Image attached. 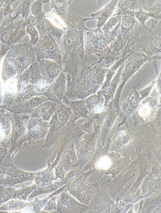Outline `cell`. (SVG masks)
Returning a JSON list of instances; mask_svg holds the SVG:
<instances>
[{
    "label": "cell",
    "instance_id": "5b68a950",
    "mask_svg": "<svg viewBox=\"0 0 161 213\" xmlns=\"http://www.w3.org/2000/svg\"><path fill=\"white\" fill-rule=\"evenodd\" d=\"M37 61L41 59L53 61L62 66V53L56 39L51 35L39 38L33 47Z\"/></svg>",
    "mask_w": 161,
    "mask_h": 213
},
{
    "label": "cell",
    "instance_id": "4dcf8cb0",
    "mask_svg": "<svg viewBox=\"0 0 161 213\" xmlns=\"http://www.w3.org/2000/svg\"><path fill=\"white\" fill-rule=\"evenodd\" d=\"M82 171H83L81 170V168L79 167L73 169L67 173L61 181L56 183L59 188L63 185L68 184L73 180L77 175Z\"/></svg>",
    "mask_w": 161,
    "mask_h": 213
},
{
    "label": "cell",
    "instance_id": "83f0119b",
    "mask_svg": "<svg viewBox=\"0 0 161 213\" xmlns=\"http://www.w3.org/2000/svg\"><path fill=\"white\" fill-rule=\"evenodd\" d=\"M135 22V19L133 16L132 11H129L121 19L120 26L123 34L128 32L132 27Z\"/></svg>",
    "mask_w": 161,
    "mask_h": 213
},
{
    "label": "cell",
    "instance_id": "8fae6325",
    "mask_svg": "<svg viewBox=\"0 0 161 213\" xmlns=\"http://www.w3.org/2000/svg\"><path fill=\"white\" fill-rule=\"evenodd\" d=\"M73 0H52L47 1L46 4L51 11L60 18L68 26L70 22L71 14L69 7Z\"/></svg>",
    "mask_w": 161,
    "mask_h": 213
},
{
    "label": "cell",
    "instance_id": "d4e9b609",
    "mask_svg": "<svg viewBox=\"0 0 161 213\" xmlns=\"http://www.w3.org/2000/svg\"><path fill=\"white\" fill-rule=\"evenodd\" d=\"M120 16L118 14L110 18L103 26L101 30L105 36L113 35L116 34L118 26L120 23Z\"/></svg>",
    "mask_w": 161,
    "mask_h": 213
},
{
    "label": "cell",
    "instance_id": "ffe728a7",
    "mask_svg": "<svg viewBox=\"0 0 161 213\" xmlns=\"http://www.w3.org/2000/svg\"><path fill=\"white\" fill-rule=\"evenodd\" d=\"M42 118H33L29 128V134L31 138L34 140H40L47 132V125Z\"/></svg>",
    "mask_w": 161,
    "mask_h": 213
},
{
    "label": "cell",
    "instance_id": "7c38bea8",
    "mask_svg": "<svg viewBox=\"0 0 161 213\" xmlns=\"http://www.w3.org/2000/svg\"><path fill=\"white\" fill-rule=\"evenodd\" d=\"M37 61L41 75L50 83L57 78L62 71V66L53 61L41 59Z\"/></svg>",
    "mask_w": 161,
    "mask_h": 213
},
{
    "label": "cell",
    "instance_id": "8992f818",
    "mask_svg": "<svg viewBox=\"0 0 161 213\" xmlns=\"http://www.w3.org/2000/svg\"><path fill=\"white\" fill-rule=\"evenodd\" d=\"M38 173L23 171L14 165L1 167L0 171V185L7 187H14L18 184L34 181Z\"/></svg>",
    "mask_w": 161,
    "mask_h": 213
},
{
    "label": "cell",
    "instance_id": "603a6c76",
    "mask_svg": "<svg viewBox=\"0 0 161 213\" xmlns=\"http://www.w3.org/2000/svg\"><path fill=\"white\" fill-rule=\"evenodd\" d=\"M29 202L18 199H10L0 206V213H16L22 210L28 204Z\"/></svg>",
    "mask_w": 161,
    "mask_h": 213
},
{
    "label": "cell",
    "instance_id": "277c9868",
    "mask_svg": "<svg viewBox=\"0 0 161 213\" xmlns=\"http://www.w3.org/2000/svg\"><path fill=\"white\" fill-rule=\"evenodd\" d=\"M26 23L24 19L9 25L0 27V45L1 52L9 50L14 46L21 43L23 38L27 34Z\"/></svg>",
    "mask_w": 161,
    "mask_h": 213
},
{
    "label": "cell",
    "instance_id": "74e56055",
    "mask_svg": "<svg viewBox=\"0 0 161 213\" xmlns=\"http://www.w3.org/2000/svg\"><path fill=\"white\" fill-rule=\"evenodd\" d=\"M156 89L159 94H160L161 90V75H159L156 82Z\"/></svg>",
    "mask_w": 161,
    "mask_h": 213
},
{
    "label": "cell",
    "instance_id": "d6986e66",
    "mask_svg": "<svg viewBox=\"0 0 161 213\" xmlns=\"http://www.w3.org/2000/svg\"><path fill=\"white\" fill-rule=\"evenodd\" d=\"M86 108L89 112L98 113L104 111L106 106L103 104V98L101 91H97L84 99Z\"/></svg>",
    "mask_w": 161,
    "mask_h": 213
},
{
    "label": "cell",
    "instance_id": "2e32d148",
    "mask_svg": "<svg viewBox=\"0 0 161 213\" xmlns=\"http://www.w3.org/2000/svg\"><path fill=\"white\" fill-rule=\"evenodd\" d=\"M58 105L54 101L48 100L32 110V117L33 118H42L44 121L48 120L56 111Z\"/></svg>",
    "mask_w": 161,
    "mask_h": 213
},
{
    "label": "cell",
    "instance_id": "e575fe53",
    "mask_svg": "<svg viewBox=\"0 0 161 213\" xmlns=\"http://www.w3.org/2000/svg\"><path fill=\"white\" fill-rule=\"evenodd\" d=\"M111 164V161L109 157L108 156H104L98 160L96 166L98 169H105L108 168Z\"/></svg>",
    "mask_w": 161,
    "mask_h": 213
},
{
    "label": "cell",
    "instance_id": "3957f363",
    "mask_svg": "<svg viewBox=\"0 0 161 213\" xmlns=\"http://www.w3.org/2000/svg\"><path fill=\"white\" fill-rule=\"evenodd\" d=\"M37 61L33 46L29 43L16 45L7 52L3 59L2 71L12 76L27 69Z\"/></svg>",
    "mask_w": 161,
    "mask_h": 213
},
{
    "label": "cell",
    "instance_id": "9a60e30c",
    "mask_svg": "<svg viewBox=\"0 0 161 213\" xmlns=\"http://www.w3.org/2000/svg\"><path fill=\"white\" fill-rule=\"evenodd\" d=\"M158 106V99L155 97H149L143 101L139 108L138 113L140 118L147 121L151 119Z\"/></svg>",
    "mask_w": 161,
    "mask_h": 213
},
{
    "label": "cell",
    "instance_id": "7a4b0ae2",
    "mask_svg": "<svg viewBox=\"0 0 161 213\" xmlns=\"http://www.w3.org/2000/svg\"><path fill=\"white\" fill-rule=\"evenodd\" d=\"M109 69L93 65L74 75L66 74L65 98L69 100H82L95 94L102 85Z\"/></svg>",
    "mask_w": 161,
    "mask_h": 213
},
{
    "label": "cell",
    "instance_id": "f546056e",
    "mask_svg": "<svg viewBox=\"0 0 161 213\" xmlns=\"http://www.w3.org/2000/svg\"><path fill=\"white\" fill-rule=\"evenodd\" d=\"M26 25V31L30 37V40L28 42L33 47L37 43L39 39L38 32L36 28L31 24L27 23L25 21Z\"/></svg>",
    "mask_w": 161,
    "mask_h": 213
},
{
    "label": "cell",
    "instance_id": "f35d334b",
    "mask_svg": "<svg viewBox=\"0 0 161 213\" xmlns=\"http://www.w3.org/2000/svg\"><path fill=\"white\" fill-rule=\"evenodd\" d=\"M2 1V0H0V3Z\"/></svg>",
    "mask_w": 161,
    "mask_h": 213
},
{
    "label": "cell",
    "instance_id": "836d02e7",
    "mask_svg": "<svg viewBox=\"0 0 161 213\" xmlns=\"http://www.w3.org/2000/svg\"><path fill=\"white\" fill-rule=\"evenodd\" d=\"M57 207V196L51 198L43 208L42 212H56Z\"/></svg>",
    "mask_w": 161,
    "mask_h": 213
},
{
    "label": "cell",
    "instance_id": "7402d4cb",
    "mask_svg": "<svg viewBox=\"0 0 161 213\" xmlns=\"http://www.w3.org/2000/svg\"><path fill=\"white\" fill-rule=\"evenodd\" d=\"M57 178L54 177L53 169L49 166L45 169L38 172L34 181L37 186H42L53 184V181Z\"/></svg>",
    "mask_w": 161,
    "mask_h": 213
},
{
    "label": "cell",
    "instance_id": "6da1fadb",
    "mask_svg": "<svg viewBox=\"0 0 161 213\" xmlns=\"http://www.w3.org/2000/svg\"><path fill=\"white\" fill-rule=\"evenodd\" d=\"M86 22L85 18L72 14L70 23L58 43L62 53V71L67 75H74L91 65V57L85 54L84 49Z\"/></svg>",
    "mask_w": 161,
    "mask_h": 213
},
{
    "label": "cell",
    "instance_id": "ba28073f",
    "mask_svg": "<svg viewBox=\"0 0 161 213\" xmlns=\"http://www.w3.org/2000/svg\"><path fill=\"white\" fill-rule=\"evenodd\" d=\"M90 209L78 201L68 191L60 193L57 199V213H83Z\"/></svg>",
    "mask_w": 161,
    "mask_h": 213
},
{
    "label": "cell",
    "instance_id": "f1b7e54d",
    "mask_svg": "<svg viewBox=\"0 0 161 213\" xmlns=\"http://www.w3.org/2000/svg\"><path fill=\"white\" fill-rule=\"evenodd\" d=\"M133 16L137 18L141 25L142 26L145 25L146 20L150 17L160 19V15H158L156 13L147 12L140 9L138 11H133Z\"/></svg>",
    "mask_w": 161,
    "mask_h": 213
},
{
    "label": "cell",
    "instance_id": "1f68e13d",
    "mask_svg": "<svg viewBox=\"0 0 161 213\" xmlns=\"http://www.w3.org/2000/svg\"><path fill=\"white\" fill-rule=\"evenodd\" d=\"M46 17L56 26L65 30L67 28L64 22L51 11L45 13Z\"/></svg>",
    "mask_w": 161,
    "mask_h": 213
},
{
    "label": "cell",
    "instance_id": "4fadbf2b",
    "mask_svg": "<svg viewBox=\"0 0 161 213\" xmlns=\"http://www.w3.org/2000/svg\"><path fill=\"white\" fill-rule=\"evenodd\" d=\"M150 59V57L143 54H136L130 57L125 65V69L123 74V86L132 74L137 71L146 62Z\"/></svg>",
    "mask_w": 161,
    "mask_h": 213
},
{
    "label": "cell",
    "instance_id": "e0dca14e",
    "mask_svg": "<svg viewBox=\"0 0 161 213\" xmlns=\"http://www.w3.org/2000/svg\"><path fill=\"white\" fill-rule=\"evenodd\" d=\"M62 102L70 109L72 113V118L77 119L80 118L88 117L89 112L86 106L84 99L69 100L65 97Z\"/></svg>",
    "mask_w": 161,
    "mask_h": 213
},
{
    "label": "cell",
    "instance_id": "9c48e42d",
    "mask_svg": "<svg viewBox=\"0 0 161 213\" xmlns=\"http://www.w3.org/2000/svg\"><path fill=\"white\" fill-rule=\"evenodd\" d=\"M67 76L62 71L49 85L43 95L49 100L58 104H61L65 97L66 90Z\"/></svg>",
    "mask_w": 161,
    "mask_h": 213
},
{
    "label": "cell",
    "instance_id": "52a82bcc",
    "mask_svg": "<svg viewBox=\"0 0 161 213\" xmlns=\"http://www.w3.org/2000/svg\"><path fill=\"white\" fill-rule=\"evenodd\" d=\"M86 178L84 173H79L73 180L67 184L65 190L84 205L87 204L91 198L90 188L84 184Z\"/></svg>",
    "mask_w": 161,
    "mask_h": 213
},
{
    "label": "cell",
    "instance_id": "ac0fdd59",
    "mask_svg": "<svg viewBox=\"0 0 161 213\" xmlns=\"http://www.w3.org/2000/svg\"><path fill=\"white\" fill-rule=\"evenodd\" d=\"M16 0H2L0 3V27L7 26L16 19L18 15L13 16L15 9L11 7Z\"/></svg>",
    "mask_w": 161,
    "mask_h": 213
},
{
    "label": "cell",
    "instance_id": "d6a6232c",
    "mask_svg": "<svg viewBox=\"0 0 161 213\" xmlns=\"http://www.w3.org/2000/svg\"><path fill=\"white\" fill-rule=\"evenodd\" d=\"M147 49L152 54H157L161 52V38L156 37L150 40Z\"/></svg>",
    "mask_w": 161,
    "mask_h": 213
},
{
    "label": "cell",
    "instance_id": "4316f807",
    "mask_svg": "<svg viewBox=\"0 0 161 213\" xmlns=\"http://www.w3.org/2000/svg\"><path fill=\"white\" fill-rule=\"evenodd\" d=\"M59 187L56 183L47 186H38L28 196V199H30L34 197L53 192Z\"/></svg>",
    "mask_w": 161,
    "mask_h": 213
},
{
    "label": "cell",
    "instance_id": "44dd1931",
    "mask_svg": "<svg viewBox=\"0 0 161 213\" xmlns=\"http://www.w3.org/2000/svg\"><path fill=\"white\" fill-rule=\"evenodd\" d=\"M140 100V93L134 89L122 105L123 113L126 116L133 113L138 106Z\"/></svg>",
    "mask_w": 161,
    "mask_h": 213
},
{
    "label": "cell",
    "instance_id": "484cf974",
    "mask_svg": "<svg viewBox=\"0 0 161 213\" xmlns=\"http://www.w3.org/2000/svg\"><path fill=\"white\" fill-rule=\"evenodd\" d=\"M34 1L30 0L18 1L17 5L15 8H14L15 15L21 14V18L26 20L31 13V5Z\"/></svg>",
    "mask_w": 161,
    "mask_h": 213
},
{
    "label": "cell",
    "instance_id": "d590c367",
    "mask_svg": "<svg viewBox=\"0 0 161 213\" xmlns=\"http://www.w3.org/2000/svg\"><path fill=\"white\" fill-rule=\"evenodd\" d=\"M148 187V190L151 193L159 194L161 191L160 180L158 179L153 181Z\"/></svg>",
    "mask_w": 161,
    "mask_h": 213
},
{
    "label": "cell",
    "instance_id": "30bf717a",
    "mask_svg": "<svg viewBox=\"0 0 161 213\" xmlns=\"http://www.w3.org/2000/svg\"><path fill=\"white\" fill-rule=\"evenodd\" d=\"M21 184V187L18 188L0 185V206L13 199L26 201L29 195L37 187L35 184L30 186Z\"/></svg>",
    "mask_w": 161,
    "mask_h": 213
},
{
    "label": "cell",
    "instance_id": "5bb4252c",
    "mask_svg": "<svg viewBox=\"0 0 161 213\" xmlns=\"http://www.w3.org/2000/svg\"><path fill=\"white\" fill-rule=\"evenodd\" d=\"M118 2V0H112L110 1L101 9L92 14L90 15L91 18H85V20L86 21L92 19H97L96 26L97 28L100 29L112 15Z\"/></svg>",
    "mask_w": 161,
    "mask_h": 213
},
{
    "label": "cell",
    "instance_id": "cb8c5ba5",
    "mask_svg": "<svg viewBox=\"0 0 161 213\" xmlns=\"http://www.w3.org/2000/svg\"><path fill=\"white\" fill-rule=\"evenodd\" d=\"M76 151L78 157L80 160L90 158L94 152V147L91 143L82 141L76 147Z\"/></svg>",
    "mask_w": 161,
    "mask_h": 213
},
{
    "label": "cell",
    "instance_id": "8d00e7d4",
    "mask_svg": "<svg viewBox=\"0 0 161 213\" xmlns=\"http://www.w3.org/2000/svg\"><path fill=\"white\" fill-rule=\"evenodd\" d=\"M9 83H8L7 86V91L9 93H12V92H14L15 89L14 88L15 87V84L14 83V81H11Z\"/></svg>",
    "mask_w": 161,
    "mask_h": 213
}]
</instances>
